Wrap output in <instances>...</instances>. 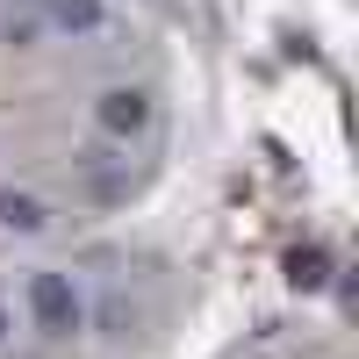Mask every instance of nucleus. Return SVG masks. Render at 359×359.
<instances>
[{"instance_id": "obj_1", "label": "nucleus", "mask_w": 359, "mask_h": 359, "mask_svg": "<svg viewBox=\"0 0 359 359\" xmlns=\"http://www.w3.org/2000/svg\"><path fill=\"white\" fill-rule=\"evenodd\" d=\"M29 309H36L43 331H79V294L65 273H36L29 280Z\"/></svg>"}, {"instance_id": "obj_2", "label": "nucleus", "mask_w": 359, "mask_h": 359, "mask_svg": "<svg viewBox=\"0 0 359 359\" xmlns=\"http://www.w3.org/2000/svg\"><path fill=\"white\" fill-rule=\"evenodd\" d=\"M94 123L108 137H137L144 123H151V94H144V86H108V94L94 101Z\"/></svg>"}, {"instance_id": "obj_3", "label": "nucleus", "mask_w": 359, "mask_h": 359, "mask_svg": "<svg viewBox=\"0 0 359 359\" xmlns=\"http://www.w3.org/2000/svg\"><path fill=\"white\" fill-rule=\"evenodd\" d=\"M50 223V208L36 194H22V187H0V230H22V237H36Z\"/></svg>"}, {"instance_id": "obj_4", "label": "nucleus", "mask_w": 359, "mask_h": 359, "mask_svg": "<svg viewBox=\"0 0 359 359\" xmlns=\"http://www.w3.org/2000/svg\"><path fill=\"white\" fill-rule=\"evenodd\" d=\"M287 280L302 287V294H316L323 280H331V259H323L316 245H302V252H287Z\"/></svg>"}, {"instance_id": "obj_5", "label": "nucleus", "mask_w": 359, "mask_h": 359, "mask_svg": "<svg viewBox=\"0 0 359 359\" xmlns=\"http://www.w3.org/2000/svg\"><path fill=\"white\" fill-rule=\"evenodd\" d=\"M50 22L86 36V29H101V0H50Z\"/></svg>"}, {"instance_id": "obj_6", "label": "nucleus", "mask_w": 359, "mask_h": 359, "mask_svg": "<svg viewBox=\"0 0 359 359\" xmlns=\"http://www.w3.org/2000/svg\"><path fill=\"white\" fill-rule=\"evenodd\" d=\"M36 36H43V15H15L8 22V43H36Z\"/></svg>"}, {"instance_id": "obj_7", "label": "nucleus", "mask_w": 359, "mask_h": 359, "mask_svg": "<svg viewBox=\"0 0 359 359\" xmlns=\"http://www.w3.org/2000/svg\"><path fill=\"white\" fill-rule=\"evenodd\" d=\"M0 338H8V309H0Z\"/></svg>"}]
</instances>
